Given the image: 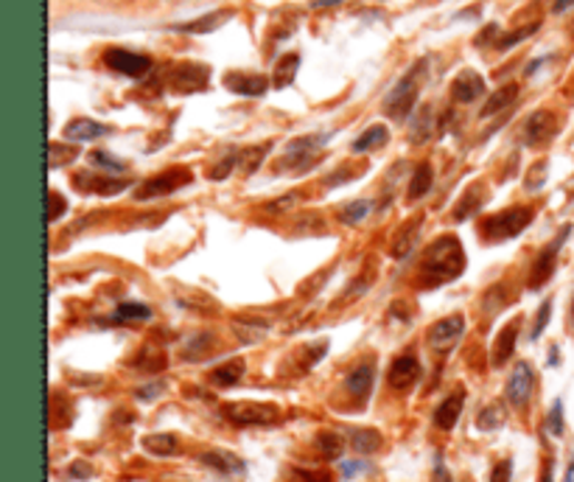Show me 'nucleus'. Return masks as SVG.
Returning a JSON list of instances; mask_svg holds the SVG:
<instances>
[{"instance_id":"1","label":"nucleus","mask_w":574,"mask_h":482,"mask_svg":"<svg viewBox=\"0 0 574 482\" xmlns=\"http://www.w3.org/2000/svg\"><path fill=\"white\" fill-rule=\"evenodd\" d=\"M424 278L429 286L448 284V281L459 278L465 269V253L463 245H459L457 236H443L437 238L435 245L426 250L424 256Z\"/></svg>"},{"instance_id":"2","label":"nucleus","mask_w":574,"mask_h":482,"mask_svg":"<svg viewBox=\"0 0 574 482\" xmlns=\"http://www.w3.org/2000/svg\"><path fill=\"white\" fill-rule=\"evenodd\" d=\"M530 222H533L530 208H507L482 225V236L491 238V242H507V238H516L518 233L527 230Z\"/></svg>"},{"instance_id":"3","label":"nucleus","mask_w":574,"mask_h":482,"mask_svg":"<svg viewBox=\"0 0 574 482\" xmlns=\"http://www.w3.org/2000/svg\"><path fill=\"white\" fill-rule=\"evenodd\" d=\"M424 70V62H418L413 68V73L404 76L398 85H395L393 94L387 96V116L395 118V121H404L409 112L415 110V105H418V73Z\"/></svg>"},{"instance_id":"4","label":"nucleus","mask_w":574,"mask_h":482,"mask_svg":"<svg viewBox=\"0 0 574 482\" xmlns=\"http://www.w3.org/2000/svg\"><path fill=\"white\" fill-rule=\"evenodd\" d=\"M328 140V135H306V138H295L286 144L284 157H280L278 169H291V171H306L314 164L317 151L323 149V144Z\"/></svg>"},{"instance_id":"5","label":"nucleus","mask_w":574,"mask_h":482,"mask_svg":"<svg viewBox=\"0 0 574 482\" xmlns=\"http://www.w3.org/2000/svg\"><path fill=\"white\" fill-rule=\"evenodd\" d=\"M225 415L238 426H269L278 421V407L275 404H261V401H232L227 404Z\"/></svg>"},{"instance_id":"6","label":"nucleus","mask_w":574,"mask_h":482,"mask_svg":"<svg viewBox=\"0 0 574 482\" xmlns=\"http://www.w3.org/2000/svg\"><path fill=\"white\" fill-rule=\"evenodd\" d=\"M465 334V319L463 314H452V317H443L441 323L429 328V348L437 354H448L454 351V345L463 340Z\"/></svg>"},{"instance_id":"7","label":"nucleus","mask_w":574,"mask_h":482,"mask_svg":"<svg viewBox=\"0 0 574 482\" xmlns=\"http://www.w3.org/2000/svg\"><path fill=\"white\" fill-rule=\"evenodd\" d=\"M188 183H191V171H188V169H169V171H162L160 177H151V180H146L144 186L138 188V194H135V197H138V199L166 197V194H175L177 188L188 186Z\"/></svg>"},{"instance_id":"8","label":"nucleus","mask_w":574,"mask_h":482,"mask_svg":"<svg viewBox=\"0 0 574 482\" xmlns=\"http://www.w3.org/2000/svg\"><path fill=\"white\" fill-rule=\"evenodd\" d=\"M568 233H572V227H563V230L557 233L555 238H552L550 247H546V250L541 253L538 262H535V267H533V275H530V289H538V286H544L546 281L552 278V273H555L557 253H561V247L566 245Z\"/></svg>"},{"instance_id":"9","label":"nucleus","mask_w":574,"mask_h":482,"mask_svg":"<svg viewBox=\"0 0 574 482\" xmlns=\"http://www.w3.org/2000/svg\"><path fill=\"white\" fill-rule=\"evenodd\" d=\"M105 62L110 65L112 70L123 76H132V79H140L151 70V59L144 57V53L127 51V48H112V51L105 53Z\"/></svg>"},{"instance_id":"10","label":"nucleus","mask_w":574,"mask_h":482,"mask_svg":"<svg viewBox=\"0 0 574 482\" xmlns=\"http://www.w3.org/2000/svg\"><path fill=\"white\" fill-rule=\"evenodd\" d=\"M208 79L210 70L205 65H180L169 76L171 90H177V94H199V90L208 88Z\"/></svg>"},{"instance_id":"11","label":"nucleus","mask_w":574,"mask_h":482,"mask_svg":"<svg viewBox=\"0 0 574 482\" xmlns=\"http://www.w3.org/2000/svg\"><path fill=\"white\" fill-rule=\"evenodd\" d=\"M533 387H535V373L533 367L527 365V362H516V371H513L511 382H507V401H511L513 407H524L530 401V395H533Z\"/></svg>"},{"instance_id":"12","label":"nucleus","mask_w":574,"mask_h":482,"mask_svg":"<svg viewBox=\"0 0 574 482\" xmlns=\"http://www.w3.org/2000/svg\"><path fill=\"white\" fill-rule=\"evenodd\" d=\"M555 132H557V118L552 116L550 110L533 112V116L527 118V124H524V140H527L530 146L550 144V140L555 138Z\"/></svg>"},{"instance_id":"13","label":"nucleus","mask_w":574,"mask_h":482,"mask_svg":"<svg viewBox=\"0 0 574 482\" xmlns=\"http://www.w3.org/2000/svg\"><path fill=\"white\" fill-rule=\"evenodd\" d=\"M225 85L238 96H264L269 88V79L258 73H241V70H232V73L225 76Z\"/></svg>"},{"instance_id":"14","label":"nucleus","mask_w":574,"mask_h":482,"mask_svg":"<svg viewBox=\"0 0 574 482\" xmlns=\"http://www.w3.org/2000/svg\"><path fill=\"white\" fill-rule=\"evenodd\" d=\"M518 328H522V319H511L505 328L499 332V337H496L494 343V354H491V362H494V367H502L511 362V356L516 354V343H518Z\"/></svg>"},{"instance_id":"15","label":"nucleus","mask_w":574,"mask_h":482,"mask_svg":"<svg viewBox=\"0 0 574 482\" xmlns=\"http://www.w3.org/2000/svg\"><path fill=\"white\" fill-rule=\"evenodd\" d=\"M482 94H485V79H482L476 70H463V73L454 79L452 96L454 101H459V105H471V101L479 99Z\"/></svg>"},{"instance_id":"16","label":"nucleus","mask_w":574,"mask_h":482,"mask_svg":"<svg viewBox=\"0 0 574 482\" xmlns=\"http://www.w3.org/2000/svg\"><path fill=\"white\" fill-rule=\"evenodd\" d=\"M387 378H389V384H393L395 390H409L420 378L418 360H415L413 354L398 356V360L393 362V367H389V376Z\"/></svg>"},{"instance_id":"17","label":"nucleus","mask_w":574,"mask_h":482,"mask_svg":"<svg viewBox=\"0 0 574 482\" xmlns=\"http://www.w3.org/2000/svg\"><path fill=\"white\" fill-rule=\"evenodd\" d=\"M76 186L81 191H93L105 194V197H112V194H121L123 188L129 186L127 180H116V177H96V175H79L76 177Z\"/></svg>"},{"instance_id":"18","label":"nucleus","mask_w":574,"mask_h":482,"mask_svg":"<svg viewBox=\"0 0 574 482\" xmlns=\"http://www.w3.org/2000/svg\"><path fill=\"white\" fill-rule=\"evenodd\" d=\"M110 132V127L99 121H90V118H76L65 127V138L70 140H96V138H105Z\"/></svg>"},{"instance_id":"19","label":"nucleus","mask_w":574,"mask_h":482,"mask_svg":"<svg viewBox=\"0 0 574 482\" xmlns=\"http://www.w3.org/2000/svg\"><path fill=\"white\" fill-rule=\"evenodd\" d=\"M463 401H465V393H463V390H457L452 399H446L441 407H437L435 424L441 426V430H454V426H457L459 413H463Z\"/></svg>"},{"instance_id":"20","label":"nucleus","mask_w":574,"mask_h":482,"mask_svg":"<svg viewBox=\"0 0 574 482\" xmlns=\"http://www.w3.org/2000/svg\"><path fill=\"white\" fill-rule=\"evenodd\" d=\"M230 18H232V12H210V14H205V18L191 20V23L175 26V31H182V35H210V31H216L219 26H225Z\"/></svg>"},{"instance_id":"21","label":"nucleus","mask_w":574,"mask_h":482,"mask_svg":"<svg viewBox=\"0 0 574 482\" xmlns=\"http://www.w3.org/2000/svg\"><path fill=\"white\" fill-rule=\"evenodd\" d=\"M516 99H518V85H505V88L496 90V94L487 99V105L482 107V118L499 116V112H505Z\"/></svg>"},{"instance_id":"22","label":"nucleus","mask_w":574,"mask_h":482,"mask_svg":"<svg viewBox=\"0 0 574 482\" xmlns=\"http://www.w3.org/2000/svg\"><path fill=\"white\" fill-rule=\"evenodd\" d=\"M297 68H300V57H297V53H286V57H280L273 73L275 88H289V85L295 82Z\"/></svg>"},{"instance_id":"23","label":"nucleus","mask_w":574,"mask_h":482,"mask_svg":"<svg viewBox=\"0 0 574 482\" xmlns=\"http://www.w3.org/2000/svg\"><path fill=\"white\" fill-rule=\"evenodd\" d=\"M373 378H376V371H373V365H359L354 373L348 376V390L350 395H356V399H367L373 390Z\"/></svg>"},{"instance_id":"24","label":"nucleus","mask_w":574,"mask_h":482,"mask_svg":"<svg viewBox=\"0 0 574 482\" xmlns=\"http://www.w3.org/2000/svg\"><path fill=\"white\" fill-rule=\"evenodd\" d=\"M199 460H202L205 465H210V469L221 471V474H238V471H244L241 460L230 452H208V454H202Z\"/></svg>"},{"instance_id":"25","label":"nucleus","mask_w":574,"mask_h":482,"mask_svg":"<svg viewBox=\"0 0 574 482\" xmlns=\"http://www.w3.org/2000/svg\"><path fill=\"white\" fill-rule=\"evenodd\" d=\"M432 183H435V171H432L429 164H420L418 169H415L413 175V183H409V191H406V197L409 199H420L429 194Z\"/></svg>"},{"instance_id":"26","label":"nucleus","mask_w":574,"mask_h":482,"mask_svg":"<svg viewBox=\"0 0 574 482\" xmlns=\"http://www.w3.org/2000/svg\"><path fill=\"white\" fill-rule=\"evenodd\" d=\"M241 376H244V362L232 360L227 362V365L216 367V371L210 373V382H214L216 387H232V384H238V378Z\"/></svg>"},{"instance_id":"27","label":"nucleus","mask_w":574,"mask_h":482,"mask_svg":"<svg viewBox=\"0 0 574 482\" xmlns=\"http://www.w3.org/2000/svg\"><path fill=\"white\" fill-rule=\"evenodd\" d=\"M482 205H485V188L474 186L471 191H465L463 203H459L457 210H454V219H468V216H474Z\"/></svg>"},{"instance_id":"28","label":"nucleus","mask_w":574,"mask_h":482,"mask_svg":"<svg viewBox=\"0 0 574 482\" xmlns=\"http://www.w3.org/2000/svg\"><path fill=\"white\" fill-rule=\"evenodd\" d=\"M387 140H389L387 127H370L365 135H362V138L354 140V151L356 155H362V151H370V149H376V146H384Z\"/></svg>"},{"instance_id":"29","label":"nucleus","mask_w":574,"mask_h":482,"mask_svg":"<svg viewBox=\"0 0 574 482\" xmlns=\"http://www.w3.org/2000/svg\"><path fill=\"white\" fill-rule=\"evenodd\" d=\"M144 449L151 454H160V458H171L177 452V437L175 435H146Z\"/></svg>"},{"instance_id":"30","label":"nucleus","mask_w":574,"mask_h":482,"mask_svg":"<svg viewBox=\"0 0 574 482\" xmlns=\"http://www.w3.org/2000/svg\"><path fill=\"white\" fill-rule=\"evenodd\" d=\"M505 407H502V404H491V407H485L479 413V419H476V426H479L482 432H494V430H499L502 424H505Z\"/></svg>"},{"instance_id":"31","label":"nucleus","mask_w":574,"mask_h":482,"mask_svg":"<svg viewBox=\"0 0 574 482\" xmlns=\"http://www.w3.org/2000/svg\"><path fill=\"white\" fill-rule=\"evenodd\" d=\"M367 214H370V203H367V199H356V203L345 205V208L339 210V222H345V225H359V222L367 219Z\"/></svg>"},{"instance_id":"32","label":"nucleus","mask_w":574,"mask_h":482,"mask_svg":"<svg viewBox=\"0 0 574 482\" xmlns=\"http://www.w3.org/2000/svg\"><path fill=\"white\" fill-rule=\"evenodd\" d=\"M382 446V435L376 430H359L354 432V449L356 454H373Z\"/></svg>"},{"instance_id":"33","label":"nucleus","mask_w":574,"mask_h":482,"mask_svg":"<svg viewBox=\"0 0 574 482\" xmlns=\"http://www.w3.org/2000/svg\"><path fill=\"white\" fill-rule=\"evenodd\" d=\"M273 149V144H261V146H253V149L244 151L241 157V169L247 171V175H256L258 166L264 164V157H267V151Z\"/></svg>"},{"instance_id":"34","label":"nucleus","mask_w":574,"mask_h":482,"mask_svg":"<svg viewBox=\"0 0 574 482\" xmlns=\"http://www.w3.org/2000/svg\"><path fill=\"white\" fill-rule=\"evenodd\" d=\"M429 135H432V110L429 107H424V110L418 112V118L413 121V135H409V138H413V144H426Z\"/></svg>"},{"instance_id":"35","label":"nucleus","mask_w":574,"mask_h":482,"mask_svg":"<svg viewBox=\"0 0 574 482\" xmlns=\"http://www.w3.org/2000/svg\"><path fill=\"white\" fill-rule=\"evenodd\" d=\"M151 312L149 306H144V303H121L116 312V319L118 323H129V319H149Z\"/></svg>"},{"instance_id":"36","label":"nucleus","mask_w":574,"mask_h":482,"mask_svg":"<svg viewBox=\"0 0 574 482\" xmlns=\"http://www.w3.org/2000/svg\"><path fill=\"white\" fill-rule=\"evenodd\" d=\"M76 155H79V151H76L73 146L51 144V155H48V166H51V169H59V166H65V164H73Z\"/></svg>"},{"instance_id":"37","label":"nucleus","mask_w":574,"mask_h":482,"mask_svg":"<svg viewBox=\"0 0 574 482\" xmlns=\"http://www.w3.org/2000/svg\"><path fill=\"white\" fill-rule=\"evenodd\" d=\"M415 238H418V222H413V227H409V230H406L404 236L398 238V245L393 247V256L395 258L409 256V253H413V247H415Z\"/></svg>"},{"instance_id":"38","label":"nucleus","mask_w":574,"mask_h":482,"mask_svg":"<svg viewBox=\"0 0 574 482\" xmlns=\"http://www.w3.org/2000/svg\"><path fill=\"white\" fill-rule=\"evenodd\" d=\"M319 449H323L325 458H339L343 454V441H339V435H334V432H323V435L317 437Z\"/></svg>"},{"instance_id":"39","label":"nucleus","mask_w":574,"mask_h":482,"mask_svg":"<svg viewBox=\"0 0 574 482\" xmlns=\"http://www.w3.org/2000/svg\"><path fill=\"white\" fill-rule=\"evenodd\" d=\"M550 319H552V301H544L538 308V317H535V323H533V340H538L541 334L546 332Z\"/></svg>"},{"instance_id":"40","label":"nucleus","mask_w":574,"mask_h":482,"mask_svg":"<svg viewBox=\"0 0 574 482\" xmlns=\"http://www.w3.org/2000/svg\"><path fill=\"white\" fill-rule=\"evenodd\" d=\"M90 160H93L96 166H105V169H110V171H127V164H123V160H116V157H110L107 151H93Z\"/></svg>"},{"instance_id":"41","label":"nucleus","mask_w":574,"mask_h":482,"mask_svg":"<svg viewBox=\"0 0 574 482\" xmlns=\"http://www.w3.org/2000/svg\"><path fill=\"white\" fill-rule=\"evenodd\" d=\"M236 160H238V155L221 157L219 164H216L214 169H210V180H225V177H230V171H232V166H236Z\"/></svg>"},{"instance_id":"42","label":"nucleus","mask_w":574,"mask_h":482,"mask_svg":"<svg viewBox=\"0 0 574 482\" xmlns=\"http://www.w3.org/2000/svg\"><path fill=\"white\" fill-rule=\"evenodd\" d=\"M546 426H550L552 435H563V404L561 401H555V407H552Z\"/></svg>"},{"instance_id":"43","label":"nucleus","mask_w":574,"mask_h":482,"mask_svg":"<svg viewBox=\"0 0 574 482\" xmlns=\"http://www.w3.org/2000/svg\"><path fill=\"white\" fill-rule=\"evenodd\" d=\"M513 480V463L511 460H502V463H496L494 474H491V482H511Z\"/></svg>"},{"instance_id":"44","label":"nucleus","mask_w":574,"mask_h":482,"mask_svg":"<svg viewBox=\"0 0 574 482\" xmlns=\"http://www.w3.org/2000/svg\"><path fill=\"white\" fill-rule=\"evenodd\" d=\"M65 210H68V199H62L57 191H53V194H51V210H48V219L57 222L59 216L65 214Z\"/></svg>"},{"instance_id":"45","label":"nucleus","mask_w":574,"mask_h":482,"mask_svg":"<svg viewBox=\"0 0 574 482\" xmlns=\"http://www.w3.org/2000/svg\"><path fill=\"white\" fill-rule=\"evenodd\" d=\"M535 29H538V26H527V29H522V31H516V35H507L505 37V40H502L499 42V48H511V46H516V42H522L524 40V37H530V35H533V31Z\"/></svg>"},{"instance_id":"46","label":"nucleus","mask_w":574,"mask_h":482,"mask_svg":"<svg viewBox=\"0 0 574 482\" xmlns=\"http://www.w3.org/2000/svg\"><path fill=\"white\" fill-rule=\"evenodd\" d=\"M297 199H300V194H286V197H280V203L269 205V208H273V210H284V208H291V205H295Z\"/></svg>"},{"instance_id":"47","label":"nucleus","mask_w":574,"mask_h":482,"mask_svg":"<svg viewBox=\"0 0 574 482\" xmlns=\"http://www.w3.org/2000/svg\"><path fill=\"white\" fill-rule=\"evenodd\" d=\"M162 390V384H151V387L146 390H138V399H151V395H157Z\"/></svg>"},{"instance_id":"48","label":"nucleus","mask_w":574,"mask_h":482,"mask_svg":"<svg viewBox=\"0 0 574 482\" xmlns=\"http://www.w3.org/2000/svg\"><path fill=\"white\" fill-rule=\"evenodd\" d=\"M574 7V0H555V12L561 14V12H568V9Z\"/></svg>"},{"instance_id":"49","label":"nucleus","mask_w":574,"mask_h":482,"mask_svg":"<svg viewBox=\"0 0 574 482\" xmlns=\"http://www.w3.org/2000/svg\"><path fill=\"white\" fill-rule=\"evenodd\" d=\"M73 474L85 480V476H90V471H88V465H85V463H76V465H73Z\"/></svg>"},{"instance_id":"50","label":"nucleus","mask_w":574,"mask_h":482,"mask_svg":"<svg viewBox=\"0 0 574 482\" xmlns=\"http://www.w3.org/2000/svg\"><path fill=\"white\" fill-rule=\"evenodd\" d=\"M435 474H437V482H452V476L446 474V469H443L441 463H437V471H435Z\"/></svg>"},{"instance_id":"51","label":"nucleus","mask_w":574,"mask_h":482,"mask_svg":"<svg viewBox=\"0 0 574 482\" xmlns=\"http://www.w3.org/2000/svg\"><path fill=\"white\" fill-rule=\"evenodd\" d=\"M331 3H339V0H317L314 7H331Z\"/></svg>"},{"instance_id":"52","label":"nucleus","mask_w":574,"mask_h":482,"mask_svg":"<svg viewBox=\"0 0 574 482\" xmlns=\"http://www.w3.org/2000/svg\"><path fill=\"white\" fill-rule=\"evenodd\" d=\"M568 323H572V332H574V301H572V314H568Z\"/></svg>"}]
</instances>
